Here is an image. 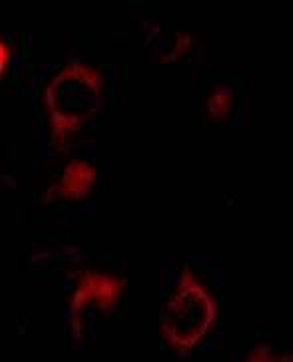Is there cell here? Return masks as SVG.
I'll list each match as a JSON object with an SVG mask.
<instances>
[{
	"label": "cell",
	"mask_w": 293,
	"mask_h": 362,
	"mask_svg": "<svg viewBox=\"0 0 293 362\" xmlns=\"http://www.w3.org/2000/svg\"><path fill=\"white\" fill-rule=\"evenodd\" d=\"M216 317L214 300L204 287L185 277L180 291L163 313V332L174 346L188 351L204 339Z\"/></svg>",
	"instance_id": "6da1fadb"
}]
</instances>
